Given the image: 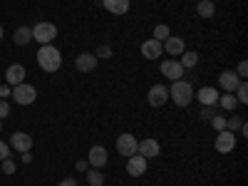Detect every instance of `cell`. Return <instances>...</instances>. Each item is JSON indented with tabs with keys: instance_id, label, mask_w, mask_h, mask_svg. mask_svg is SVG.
I'll return each mask as SVG.
<instances>
[{
	"instance_id": "obj_9",
	"label": "cell",
	"mask_w": 248,
	"mask_h": 186,
	"mask_svg": "<svg viewBox=\"0 0 248 186\" xmlns=\"http://www.w3.org/2000/svg\"><path fill=\"white\" fill-rule=\"evenodd\" d=\"M159 152H161V149H159V141H156V139H152V137L141 139V141L137 144V154H141L147 161H149V159H156V156H159Z\"/></svg>"
},
{
	"instance_id": "obj_35",
	"label": "cell",
	"mask_w": 248,
	"mask_h": 186,
	"mask_svg": "<svg viewBox=\"0 0 248 186\" xmlns=\"http://www.w3.org/2000/svg\"><path fill=\"white\" fill-rule=\"evenodd\" d=\"M13 94V87L10 85H0V99H8Z\"/></svg>"
},
{
	"instance_id": "obj_18",
	"label": "cell",
	"mask_w": 248,
	"mask_h": 186,
	"mask_svg": "<svg viewBox=\"0 0 248 186\" xmlns=\"http://www.w3.org/2000/svg\"><path fill=\"white\" fill-rule=\"evenodd\" d=\"M141 55L147 60H159L164 55V47H161V43H156V40L152 37V40H147V43H141Z\"/></svg>"
},
{
	"instance_id": "obj_4",
	"label": "cell",
	"mask_w": 248,
	"mask_h": 186,
	"mask_svg": "<svg viewBox=\"0 0 248 186\" xmlns=\"http://www.w3.org/2000/svg\"><path fill=\"white\" fill-rule=\"evenodd\" d=\"M10 97L15 99V105H23V107H28V105H32V102H35L37 90H35L32 85H28V82H23V85L13 87V94H10Z\"/></svg>"
},
{
	"instance_id": "obj_38",
	"label": "cell",
	"mask_w": 248,
	"mask_h": 186,
	"mask_svg": "<svg viewBox=\"0 0 248 186\" xmlns=\"http://www.w3.org/2000/svg\"><path fill=\"white\" fill-rule=\"evenodd\" d=\"M23 161L30 164V161H32V154H30V152H23Z\"/></svg>"
},
{
	"instance_id": "obj_27",
	"label": "cell",
	"mask_w": 248,
	"mask_h": 186,
	"mask_svg": "<svg viewBox=\"0 0 248 186\" xmlns=\"http://www.w3.org/2000/svg\"><path fill=\"white\" fill-rule=\"evenodd\" d=\"M169 35H171L169 25H164V23H161V25H156V28H154V40H156V43H164V40H167Z\"/></svg>"
},
{
	"instance_id": "obj_17",
	"label": "cell",
	"mask_w": 248,
	"mask_h": 186,
	"mask_svg": "<svg viewBox=\"0 0 248 186\" xmlns=\"http://www.w3.org/2000/svg\"><path fill=\"white\" fill-rule=\"evenodd\" d=\"M102 8L112 15H127L129 13V0H102Z\"/></svg>"
},
{
	"instance_id": "obj_21",
	"label": "cell",
	"mask_w": 248,
	"mask_h": 186,
	"mask_svg": "<svg viewBox=\"0 0 248 186\" xmlns=\"http://www.w3.org/2000/svg\"><path fill=\"white\" fill-rule=\"evenodd\" d=\"M13 40H15V45H28L30 40H32V28H28V25H20L17 30H15V35H13Z\"/></svg>"
},
{
	"instance_id": "obj_14",
	"label": "cell",
	"mask_w": 248,
	"mask_h": 186,
	"mask_svg": "<svg viewBox=\"0 0 248 186\" xmlns=\"http://www.w3.org/2000/svg\"><path fill=\"white\" fill-rule=\"evenodd\" d=\"M10 147L17 149V152H30V149H32V137H30L28 132H13Z\"/></svg>"
},
{
	"instance_id": "obj_3",
	"label": "cell",
	"mask_w": 248,
	"mask_h": 186,
	"mask_svg": "<svg viewBox=\"0 0 248 186\" xmlns=\"http://www.w3.org/2000/svg\"><path fill=\"white\" fill-rule=\"evenodd\" d=\"M55 37H57V25L55 23H37L32 28V40H37L40 45H52Z\"/></svg>"
},
{
	"instance_id": "obj_5",
	"label": "cell",
	"mask_w": 248,
	"mask_h": 186,
	"mask_svg": "<svg viewBox=\"0 0 248 186\" xmlns=\"http://www.w3.org/2000/svg\"><path fill=\"white\" fill-rule=\"evenodd\" d=\"M214 147H216L218 154H231V152L236 149V134L229 132V129L218 132V134H216V141H214Z\"/></svg>"
},
{
	"instance_id": "obj_15",
	"label": "cell",
	"mask_w": 248,
	"mask_h": 186,
	"mask_svg": "<svg viewBox=\"0 0 248 186\" xmlns=\"http://www.w3.org/2000/svg\"><path fill=\"white\" fill-rule=\"evenodd\" d=\"M23 82H25V67L23 65H10L5 70V85L17 87V85H23Z\"/></svg>"
},
{
	"instance_id": "obj_28",
	"label": "cell",
	"mask_w": 248,
	"mask_h": 186,
	"mask_svg": "<svg viewBox=\"0 0 248 186\" xmlns=\"http://www.w3.org/2000/svg\"><path fill=\"white\" fill-rule=\"evenodd\" d=\"M112 55H114V52H112L109 45H99V47L94 50V57H97V60H109Z\"/></svg>"
},
{
	"instance_id": "obj_26",
	"label": "cell",
	"mask_w": 248,
	"mask_h": 186,
	"mask_svg": "<svg viewBox=\"0 0 248 186\" xmlns=\"http://www.w3.org/2000/svg\"><path fill=\"white\" fill-rule=\"evenodd\" d=\"M233 97L241 102V105H248V85H246V82L241 79V85L236 87V92H233Z\"/></svg>"
},
{
	"instance_id": "obj_7",
	"label": "cell",
	"mask_w": 248,
	"mask_h": 186,
	"mask_svg": "<svg viewBox=\"0 0 248 186\" xmlns=\"http://www.w3.org/2000/svg\"><path fill=\"white\" fill-rule=\"evenodd\" d=\"M147 102L152 107H161L169 102V87L167 85H152L149 87V94H147Z\"/></svg>"
},
{
	"instance_id": "obj_24",
	"label": "cell",
	"mask_w": 248,
	"mask_h": 186,
	"mask_svg": "<svg viewBox=\"0 0 248 186\" xmlns=\"http://www.w3.org/2000/svg\"><path fill=\"white\" fill-rule=\"evenodd\" d=\"M85 174H87V184L90 186H102V184H105V174H102V169H92L90 167Z\"/></svg>"
},
{
	"instance_id": "obj_16",
	"label": "cell",
	"mask_w": 248,
	"mask_h": 186,
	"mask_svg": "<svg viewBox=\"0 0 248 186\" xmlns=\"http://www.w3.org/2000/svg\"><path fill=\"white\" fill-rule=\"evenodd\" d=\"M203 107H216V102H218V90L216 87H201L196 94H194Z\"/></svg>"
},
{
	"instance_id": "obj_37",
	"label": "cell",
	"mask_w": 248,
	"mask_h": 186,
	"mask_svg": "<svg viewBox=\"0 0 248 186\" xmlns=\"http://www.w3.org/2000/svg\"><path fill=\"white\" fill-rule=\"evenodd\" d=\"M57 186H77V181H75V179H62Z\"/></svg>"
},
{
	"instance_id": "obj_22",
	"label": "cell",
	"mask_w": 248,
	"mask_h": 186,
	"mask_svg": "<svg viewBox=\"0 0 248 186\" xmlns=\"http://www.w3.org/2000/svg\"><path fill=\"white\" fill-rule=\"evenodd\" d=\"M179 62H181V67H184V70H194V67L199 65V52H194V50H184L181 57H179Z\"/></svg>"
},
{
	"instance_id": "obj_11",
	"label": "cell",
	"mask_w": 248,
	"mask_h": 186,
	"mask_svg": "<svg viewBox=\"0 0 248 186\" xmlns=\"http://www.w3.org/2000/svg\"><path fill=\"white\" fill-rule=\"evenodd\" d=\"M107 149L105 147H99V144H94V147L87 152V164H90V167L92 169H102V167H105V164H107Z\"/></svg>"
},
{
	"instance_id": "obj_13",
	"label": "cell",
	"mask_w": 248,
	"mask_h": 186,
	"mask_svg": "<svg viewBox=\"0 0 248 186\" xmlns=\"http://www.w3.org/2000/svg\"><path fill=\"white\" fill-rule=\"evenodd\" d=\"M97 62H99V60L94 57V52H79L77 60H75V67H77L79 72H94Z\"/></svg>"
},
{
	"instance_id": "obj_29",
	"label": "cell",
	"mask_w": 248,
	"mask_h": 186,
	"mask_svg": "<svg viewBox=\"0 0 248 186\" xmlns=\"http://www.w3.org/2000/svg\"><path fill=\"white\" fill-rule=\"evenodd\" d=\"M199 117H201V119H203V122H211V119H214V117H216V107H203V109H201V114H199Z\"/></svg>"
},
{
	"instance_id": "obj_32",
	"label": "cell",
	"mask_w": 248,
	"mask_h": 186,
	"mask_svg": "<svg viewBox=\"0 0 248 186\" xmlns=\"http://www.w3.org/2000/svg\"><path fill=\"white\" fill-rule=\"evenodd\" d=\"M236 75H238L241 79H246V75H248V62H246V60H241V62H238V67H236Z\"/></svg>"
},
{
	"instance_id": "obj_6",
	"label": "cell",
	"mask_w": 248,
	"mask_h": 186,
	"mask_svg": "<svg viewBox=\"0 0 248 186\" xmlns=\"http://www.w3.org/2000/svg\"><path fill=\"white\" fill-rule=\"evenodd\" d=\"M159 70H161V75L167 77V79H171V82H176V79H184V67H181V62L179 60H161V65H159Z\"/></svg>"
},
{
	"instance_id": "obj_39",
	"label": "cell",
	"mask_w": 248,
	"mask_h": 186,
	"mask_svg": "<svg viewBox=\"0 0 248 186\" xmlns=\"http://www.w3.org/2000/svg\"><path fill=\"white\" fill-rule=\"evenodd\" d=\"M0 40H3V25H0Z\"/></svg>"
},
{
	"instance_id": "obj_25",
	"label": "cell",
	"mask_w": 248,
	"mask_h": 186,
	"mask_svg": "<svg viewBox=\"0 0 248 186\" xmlns=\"http://www.w3.org/2000/svg\"><path fill=\"white\" fill-rule=\"evenodd\" d=\"M241 127H243V117H241V114H236V112H233L229 119H226V129H229V132H233V134H236Z\"/></svg>"
},
{
	"instance_id": "obj_33",
	"label": "cell",
	"mask_w": 248,
	"mask_h": 186,
	"mask_svg": "<svg viewBox=\"0 0 248 186\" xmlns=\"http://www.w3.org/2000/svg\"><path fill=\"white\" fill-rule=\"evenodd\" d=\"M10 114V102L8 99H0V119H5Z\"/></svg>"
},
{
	"instance_id": "obj_34",
	"label": "cell",
	"mask_w": 248,
	"mask_h": 186,
	"mask_svg": "<svg viewBox=\"0 0 248 186\" xmlns=\"http://www.w3.org/2000/svg\"><path fill=\"white\" fill-rule=\"evenodd\" d=\"M8 156H10V144L0 141V161H3V159H8Z\"/></svg>"
},
{
	"instance_id": "obj_41",
	"label": "cell",
	"mask_w": 248,
	"mask_h": 186,
	"mask_svg": "<svg viewBox=\"0 0 248 186\" xmlns=\"http://www.w3.org/2000/svg\"><path fill=\"white\" fill-rule=\"evenodd\" d=\"M194 3H199V0H194Z\"/></svg>"
},
{
	"instance_id": "obj_30",
	"label": "cell",
	"mask_w": 248,
	"mask_h": 186,
	"mask_svg": "<svg viewBox=\"0 0 248 186\" xmlns=\"http://www.w3.org/2000/svg\"><path fill=\"white\" fill-rule=\"evenodd\" d=\"M0 164H3V174H8V176H10V174H15V161H13L10 156H8V159H3Z\"/></svg>"
},
{
	"instance_id": "obj_36",
	"label": "cell",
	"mask_w": 248,
	"mask_h": 186,
	"mask_svg": "<svg viewBox=\"0 0 248 186\" xmlns=\"http://www.w3.org/2000/svg\"><path fill=\"white\" fill-rule=\"evenodd\" d=\"M75 169H77V171H79V174H85V171H87V169H90V164H87V161H85V159H79V161H77V164H75Z\"/></svg>"
},
{
	"instance_id": "obj_19",
	"label": "cell",
	"mask_w": 248,
	"mask_h": 186,
	"mask_svg": "<svg viewBox=\"0 0 248 186\" xmlns=\"http://www.w3.org/2000/svg\"><path fill=\"white\" fill-rule=\"evenodd\" d=\"M161 47H164V52H167V55H181L184 50H186V45H184V40L181 37H174V35H169L167 40H164V43H161Z\"/></svg>"
},
{
	"instance_id": "obj_40",
	"label": "cell",
	"mask_w": 248,
	"mask_h": 186,
	"mask_svg": "<svg viewBox=\"0 0 248 186\" xmlns=\"http://www.w3.org/2000/svg\"><path fill=\"white\" fill-rule=\"evenodd\" d=\"M0 132H3V119H0Z\"/></svg>"
},
{
	"instance_id": "obj_1",
	"label": "cell",
	"mask_w": 248,
	"mask_h": 186,
	"mask_svg": "<svg viewBox=\"0 0 248 186\" xmlns=\"http://www.w3.org/2000/svg\"><path fill=\"white\" fill-rule=\"evenodd\" d=\"M37 65L45 72H57L62 67V52L55 45H43L37 50Z\"/></svg>"
},
{
	"instance_id": "obj_23",
	"label": "cell",
	"mask_w": 248,
	"mask_h": 186,
	"mask_svg": "<svg viewBox=\"0 0 248 186\" xmlns=\"http://www.w3.org/2000/svg\"><path fill=\"white\" fill-rule=\"evenodd\" d=\"M196 13L209 20V17L216 15V3H214V0H199V3H196Z\"/></svg>"
},
{
	"instance_id": "obj_10",
	"label": "cell",
	"mask_w": 248,
	"mask_h": 186,
	"mask_svg": "<svg viewBox=\"0 0 248 186\" xmlns=\"http://www.w3.org/2000/svg\"><path fill=\"white\" fill-rule=\"evenodd\" d=\"M241 85V77L233 72V70H223L221 75H218V87L223 90V92H236V87Z\"/></svg>"
},
{
	"instance_id": "obj_31",
	"label": "cell",
	"mask_w": 248,
	"mask_h": 186,
	"mask_svg": "<svg viewBox=\"0 0 248 186\" xmlns=\"http://www.w3.org/2000/svg\"><path fill=\"white\" fill-rule=\"evenodd\" d=\"M211 124H214V129H216V132H223V129H226V117L216 114V117L211 119Z\"/></svg>"
},
{
	"instance_id": "obj_8",
	"label": "cell",
	"mask_w": 248,
	"mask_h": 186,
	"mask_svg": "<svg viewBox=\"0 0 248 186\" xmlns=\"http://www.w3.org/2000/svg\"><path fill=\"white\" fill-rule=\"evenodd\" d=\"M137 144H139V139L134 134H119L117 137V152L122 156H132V154H137Z\"/></svg>"
},
{
	"instance_id": "obj_2",
	"label": "cell",
	"mask_w": 248,
	"mask_h": 186,
	"mask_svg": "<svg viewBox=\"0 0 248 186\" xmlns=\"http://www.w3.org/2000/svg\"><path fill=\"white\" fill-rule=\"evenodd\" d=\"M169 99H174L176 107H189L191 102H194V87H191V82H186V79L171 82V87H169Z\"/></svg>"
},
{
	"instance_id": "obj_20",
	"label": "cell",
	"mask_w": 248,
	"mask_h": 186,
	"mask_svg": "<svg viewBox=\"0 0 248 186\" xmlns=\"http://www.w3.org/2000/svg\"><path fill=\"white\" fill-rule=\"evenodd\" d=\"M216 105L223 109V112H236V107H238V99L231 94V92H226V94H218V102Z\"/></svg>"
},
{
	"instance_id": "obj_12",
	"label": "cell",
	"mask_w": 248,
	"mask_h": 186,
	"mask_svg": "<svg viewBox=\"0 0 248 186\" xmlns=\"http://www.w3.org/2000/svg\"><path fill=\"white\" fill-rule=\"evenodd\" d=\"M127 174H129V176H141V174H147V159H144L141 154L127 156Z\"/></svg>"
}]
</instances>
